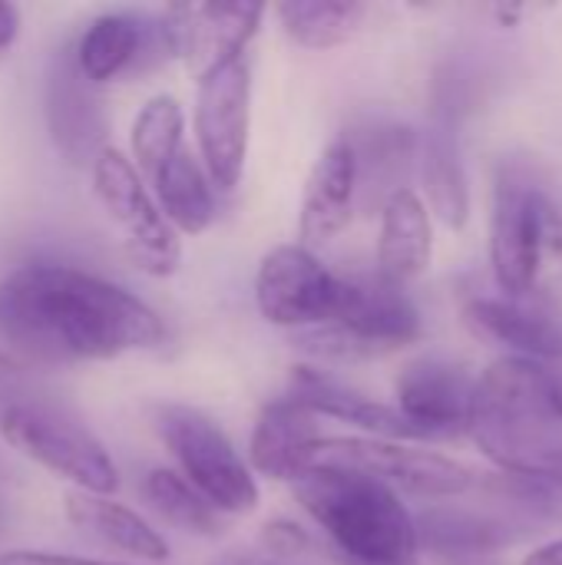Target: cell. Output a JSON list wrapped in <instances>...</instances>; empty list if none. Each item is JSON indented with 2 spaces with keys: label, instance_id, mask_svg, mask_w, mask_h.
I'll list each match as a JSON object with an SVG mask.
<instances>
[{
  "label": "cell",
  "instance_id": "6da1fadb",
  "mask_svg": "<svg viewBox=\"0 0 562 565\" xmlns=\"http://www.w3.org/2000/svg\"><path fill=\"white\" fill-rule=\"evenodd\" d=\"M0 334L43 364L113 361L162 344V318L129 288L60 262H26L0 281Z\"/></svg>",
  "mask_w": 562,
  "mask_h": 565
},
{
  "label": "cell",
  "instance_id": "7a4b0ae2",
  "mask_svg": "<svg viewBox=\"0 0 562 565\" xmlns=\"http://www.w3.org/2000/svg\"><path fill=\"white\" fill-rule=\"evenodd\" d=\"M467 430L500 470L562 487V364L517 354L490 364Z\"/></svg>",
  "mask_w": 562,
  "mask_h": 565
},
{
  "label": "cell",
  "instance_id": "3957f363",
  "mask_svg": "<svg viewBox=\"0 0 562 565\" xmlns=\"http://www.w3.org/2000/svg\"><path fill=\"white\" fill-rule=\"evenodd\" d=\"M295 497L331 536L341 563H414L417 523L391 487L364 473L308 470L295 480Z\"/></svg>",
  "mask_w": 562,
  "mask_h": 565
},
{
  "label": "cell",
  "instance_id": "277c9868",
  "mask_svg": "<svg viewBox=\"0 0 562 565\" xmlns=\"http://www.w3.org/2000/svg\"><path fill=\"white\" fill-rule=\"evenodd\" d=\"M490 258L503 295L562 305V202L523 169H503L497 179Z\"/></svg>",
  "mask_w": 562,
  "mask_h": 565
},
{
  "label": "cell",
  "instance_id": "5b68a950",
  "mask_svg": "<svg viewBox=\"0 0 562 565\" xmlns=\"http://www.w3.org/2000/svg\"><path fill=\"white\" fill-rule=\"evenodd\" d=\"M0 440L36 467L56 473L79 493L113 497L119 470L109 450L76 420L40 404H7L0 411Z\"/></svg>",
  "mask_w": 562,
  "mask_h": 565
},
{
  "label": "cell",
  "instance_id": "8992f818",
  "mask_svg": "<svg viewBox=\"0 0 562 565\" xmlns=\"http://www.w3.org/2000/svg\"><path fill=\"white\" fill-rule=\"evenodd\" d=\"M93 192L106 209V215L119 225L123 252L139 271L152 278H166L179 268L182 262L179 232L162 215L156 195H149L136 162L123 156L116 146H106L93 162Z\"/></svg>",
  "mask_w": 562,
  "mask_h": 565
},
{
  "label": "cell",
  "instance_id": "52a82bcc",
  "mask_svg": "<svg viewBox=\"0 0 562 565\" xmlns=\"http://www.w3.org/2000/svg\"><path fill=\"white\" fill-rule=\"evenodd\" d=\"M308 470L364 473L391 490L414 497H460L477 483V473L450 457L411 450L397 440L378 437H321Z\"/></svg>",
  "mask_w": 562,
  "mask_h": 565
},
{
  "label": "cell",
  "instance_id": "ba28073f",
  "mask_svg": "<svg viewBox=\"0 0 562 565\" xmlns=\"http://www.w3.org/2000/svg\"><path fill=\"white\" fill-rule=\"evenodd\" d=\"M159 437L176 457L182 477L219 510L252 513L258 507V487L232 440L192 407H162L156 417Z\"/></svg>",
  "mask_w": 562,
  "mask_h": 565
},
{
  "label": "cell",
  "instance_id": "9c48e42d",
  "mask_svg": "<svg viewBox=\"0 0 562 565\" xmlns=\"http://www.w3.org/2000/svg\"><path fill=\"white\" fill-rule=\"evenodd\" d=\"M252 129V70L242 60L199 79L195 93V139L202 166L215 189L232 192L242 182Z\"/></svg>",
  "mask_w": 562,
  "mask_h": 565
},
{
  "label": "cell",
  "instance_id": "30bf717a",
  "mask_svg": "<svg viewBox=\"0 0 562 565\" xmlns=\"http://www.w3.org/2000/svg\"><path fill=\"white\" fill-rule=\"evenodd\" d=\"M348 295V278L328 271L311 248L282 245L265 255L255 278V301L265 321L282 328H325L335 324Z\"/></svg>",
  "mask_w": 562,
  "mask_h": 565
},
{
  "label": "cell",
  "instance_id": "8fae6325",
  "mask_svg": "<svg viewBox=\"0 0 562 565\" xmlns=\"http://www.w3.org/2000/svg\"><path fill=\"white\" fill-rule=\"evenodd\" d=\"M172 53L185 60L195 83L242 60L265 17L262 3H172L162 13Z\"/></svg>",
  "mask_w": 562,
  "mask_h": 565
},
{
  "label": "cell",
  "instance_id": "7c38bea8",
  "mask_svg": "<svg viewBox=\"0 0 562 565\" xmlns=\"http://www.w3.org/2000/svg\"><path fill=\"white\" fill-rule=\"evenodd\" d=\"M43 113L56 152L73 166L93 169V162L106 149V116L96 96V83L83 76L73 46L56 50L50 60Z\"/></svg>",
  "mask_w": 562,
  "mask_h": 565
},
{
  "label": "cell",
  "instance_id": "4fadbf2b",
  "mask_svg": "<svg viewBox=\"0 0 562 565\" xmlns=\"http://www.w3.org/2000/svg\"><path fill=\"white\" fill-rule=\"evenodd\" d=\"M73 50L83 76L96 86L176 56L162 17H142L132 10H113L89 20Z\"/></svg>",
  "mask_w": 562,
  "mask_h": 565
},
{
  "label": "cell",
  "instance_id": "5bb4252c",
  "mask_svg": "<svg viewBox=\"0 0 562 565\" xmlns=\"http://www.w3.org/2000/svg\"><path fill=\"white\" fill-rule=\"evenodd\" d=\"M467 324L530 361H562V305L533 295H494L467 305Z\"/></svg>",
  "mask_w": 562,
  "mask_h": 565
},
{
  "label": "cell",
  "instance_id": "9a60e30c",
  "mask_svg": "<svg viewBox=\"0 0 562 565\" xmlns=\"http://www.w3.org/2000/svg\"><path fill=\"white\" fill-rule=\"evenodd\" d=\"M474 397L477 377L441 358L417 361L397 377V407L414 427L424 430V437H450L467 430Z\"/></svg>",
  "mask_w": 562,
  "mask_h": 565
},
{
  "label": "cell",
  "instance_id": "2e32d148",
  "mask_svg": "<svg viewBox=\"0 0 562 565\" xmlns=\"http://www.w3.org/2000/svg\"><path fill=\"white\" fill-rule=\"evenodd\" d=\"M335 328L351 334L361 344V351L371 358V354L397 351L417 341L421 315L411 305V298L401 291V285L381 275L371 281L348 278V295H344L341 315L335 318Z\"/></svg>",
  "mask_w": 562,
  "mask_h": 565
},
{
  "label": "cell",
  "instance_id": "e0dca14e",
  "mask_svg": "<svg viewBox=\"0 0 562 565\" xmlns=\"http://www.w3.org/2000/svg\"><path fill=\"white\" fill-rule=\"evenodd\" d=\"M358 202V156L348 139H335L308 172L301 195L305 248H321L338 238Z\"/></svg>",
  "mask_w": 562,
  "mask_h": 565
},
{
  "label": "cell",
  "instance_id": "ac0fdd59",
  "mask_svg": "<svg viewBox=\"0 0 562 565\" xmlns=\"http://www.w3.org/2000/svg\"><path fill=\"white\" fill-rule=\"evenodd\" d=\"M63 516L83 540L99 543L113 553H123L149 565L169 559V543L162 540V533L152 530L136 510L116 503L113 497L70 490L63 497Z\"/></svg>",
  "mask_w": 562,
  "mask_h": 565
},
{
  "label": "cell",
  "instance_id": "d6986e66",
  "mask_svg": "<svg viewBox=\"0 0 562 565\" xmlns=\"http://www.w3.org/2000/svg\"><path fill=\"white\" fill-rule=\"evenodd\" d=\"M291 401H298L301 407H308L311 414H325V417H338L344 424H354L381 440H424V430L414 427L401 407H388L381 401H371L351 387H344L341 381L315 371V367H298L291 374Z\"/></svg>",
  "mask_w": 562,
  "mask_h": 565
},
{
  "label": "cell",
  "instance_id": "ffe728a7",
  "mask_svg": "<svg viewBox=\"0 0 562 565\" xmlns=\"http://www.w3.org/2000/svg\"><path fill=\"white\" fill-rule=\"evenodd\" d=\"M318 440L321 437H318L315 414L308 407H301L298 401L282 397V401H272L258 414V424H255L252 444H248V457L262 477L295 483L301 473H308Z\"/></svg>",
  "mask_w": 562,
  "mask_h": 565
},
{
  "label": "cell",
  "instance_id": "44dd1931",
  "mask_svg": "<svg viewBox=\"0 0 562 565\" xmlns=\"http://www.w3.org/2000/svg\"><path fill=\"white\" fill-rule=\"evenodd\" d=\"M431 265V215L414 189H401L384 202L378 268L381 278L404 285Z\"/></svg>",
  "mask_w": 562,
  "mask_h": 565
},
{
  "label": "cell",
  "instance_id": "7402d4cb",
  "mask_svg": "<svg viewBox=\"0 0 562 565\" xmlns=\"http://www.w3.org/2000/svg\"><path fill=\"white\" fill-rule=\"evenodd\" d=\"M152 195L169 218V225L182 235H202L215 218V195L205 166L182 149L152 182Z\"/></svg>",
  "mask_w": 562,
  "mask_h": 565
},
{
  "label": "cell",
  "instance_id": "603a6c76",
  "mask_svg": "<svg viewBox=\"0 0 562 565\" xmlns=\"http://www.w3.org/2000/svg\"><path fill=\"white\" fill-rule=\"evenodd\" d=\"M421 172L434 215L447 228H464L470 218V189L457 156V142L447 129H431L421 146Z\"/></svg>",
  "mask_w": 562,
  "mask_h": 565
},
{
  "label": "cell",
  "instance_id": "cb8c5ba5",
  "mask_svg": "<svg viewBox=\"0 0 562 565\" xmlns=\"http://www.w3.org/2000/svg\"><path fill=\"white\" fill-rule=\"evenodd\" d=\"M275 13L295 43L308 50H331L358 33L368 7L354 0H288L278 3Z\"/></svg>",
  "mask_w": 562,
  "mask_h": 565
},
{
  "label": "cell",
  "instance_id": "d4e9b609",
  "mask_svg": "<svg viewBox=\"0 0 562 565\" xmlns=\"http://www.w3.org/2000/svg\"><path fill=\"white\" fill-rule=\"evenodd\" d=\"M142 497L146 503L176 530L192 533V536H219L222 520L219 510L176 470L156 467L142 480Z\"/></svg>",
  "mask_w": 562,
  "mask_h": 565
},
{
  "label": "cell",
  "instance_id": "484cf974",
  "mask_svg": "<svg viewBox=\"0 0 562 565\" xmlns=\"http://www.w3.org/2000/svg\"><path fill=\"white\" fill-rule=\"evenodd\" d=\"M182 106L172 96H152L132 119V162L142 179H156L185 146H182Z\"/></svg>",
  "mask_w": 562,
  "mask_h": 565
},
{
  "label": "cell",
  "instance_id": "4316f807",
  "mask_svg": "<svg viewBox=\"0 0 562 565\" xmlns=\"http://www.w3.org/2000/svg\"><path fill=\"white\" fill-rule=\"evenodd\" d=\"M417 536L427 550L444 556H480L510 540L503 523L464 510H427L417 523Z\"/></svg>",
  "mask_w": 562,
  "mask_h": 565
},
{
  "label": "cell",
  "instance_id": "83f0119b",
  "mask_svg": "<svg viewBox=\"0 0 562 565\" xmlns=\"http://www.w3.org/2000/svg\"><path fill=\"white\" fill-rule=\"evenodd\" d=\"M0 565H136V563H103V559H83L50 550H7L0 553Z\"/></svg>",
  "mask_w": 562,
  "mask_h": 565
},
{
  "label": "cell",
  "instance_id": "f1b7e54d",
  "mask_svg": "<svg viewBox=\"0 0 562 565\" xmlns=\"http://www.w3.org/2000/svg\"><path fill=\"white\" fill-rule=\"evenodd\" d=\"M262 540H265L268 553H275V556H295V553H301L308 546V536L301 533V526H295L288 520L268 523L265 533H262Z\"/></svg>",
  "mask_w": 562,
  "mask_h": 565
},
{
  "label": "cell",
  "instance_id": "f546056e",
  "mask_svg": "<svg viewBox=\"0 0 562 565\" xmlns=\"http://www.w3.org/2000/svg\"><path fill=\"white\" fill-rule=\"evenodd\" d=\"M20 36V10L10 3H0V53Z\"/></svg>",
  "mask_w": 562,
  "mask_h": 565
},
{
  "label": "cell",
  "instance_id": "4dcf8cb0",
  "mask_svg": "<svg viewBox=\"0 0 562 565\" xmlns=\"http://www.w3.org/2000/svg\"><path fill=\"white\" fill-rule=\"evenodd\" d=\"M523 565H562V540L556 543H547V546H540V550H533Z\"/></svg>",
  "mask_w": 562,
  "mask_h": 565
},
{
  "label": "cell",
  "instance_id": "1f68e13d",
  "mask_svg": "<svg viewBox=\"0 0 562 565\" xmlns=\"http://www.w3.org/2000/svg\"><path fill=\"white\" fill-rule=\"evenodd\" d=\"M209 565H275V563H265V559H255V556H219L215 563Z\"/></svg>",
  "mask_w": 562,
  "mask_h": 565
},
{
  "label": "cell",
  "instance_id": "d6a6232c",
  "mask_svg": "<svg viewBox=\"0 0 562 565\" xmlns=\"http://www.w3.org/2000/svg\"><path fill=\"white\" fill-rule=\"evenodd\" d=\"M344 565H364V563H344ZM401 565H421V563L414 559V563H401Z\"/></svg>",
  "mask_w": 562,
  "mask_h": 565
}]
</instances>
